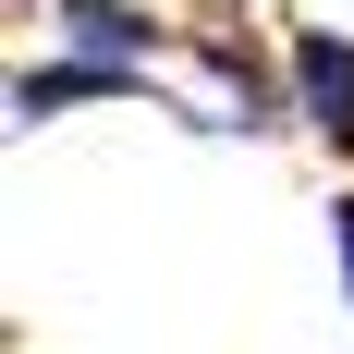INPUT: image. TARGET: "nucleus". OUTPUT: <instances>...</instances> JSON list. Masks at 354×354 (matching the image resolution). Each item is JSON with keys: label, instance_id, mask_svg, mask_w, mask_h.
I'll list each match as a JSON object with an SVG mask.
<instances>
[{"label": "nucleus", "instance_id": "1", "mask_svg": "<svg viewBox=\"0 0 354 354\" xmlns=\"http://www.w3.org/2000/svg\"><path fill=\"white\" fill-rule=\"evenodd\" d=\"M293 122L354 159V37L342 25H293Z\"/></svg>", "mask_w": 354, "mask_h": 354}, {"label": "nucleus", "instance_id": "2", "mask_svg": "<svg viewBox=\"0 0 354 354\" xmlns=\"http://www.w3.org/2000/svg\"><path fill=\"white\" fill-rule=\"evenodd\" d=\"M37 12H62L73 49H110V62H159V49H171V25H159L147 0H37Z\"/></svg>", "mask_w": 354, "mask_h": 354}, {"label": "nucleus", "instance_id": "3", "mask_svg": "<svg viewBox=\"0 0 354 354\" xmlns=\"http://www.w3.org/2000/svg\"><path fill=\"white\" fill-rule=\"evenodd\" d=\"M147 86V62H49V73H12V110H25V122H49V110H73V98H135Z\"/></svg>", "mask_w": 354, "mask_h": 354}, {"label": "nucleus", "instance_id": "4", "mask_svg": "<svg viewBox=\"0 0 354 354\" xmlns=\"http://www.w3.org/2000/svg\"><path fill=\"white\" fill-rule=\"evenodd\" d=\"M330 245H342V281H354V196L330 208Z\"/></svg>", "mask_w": 354, "mask_h": 354}]
</instances>
